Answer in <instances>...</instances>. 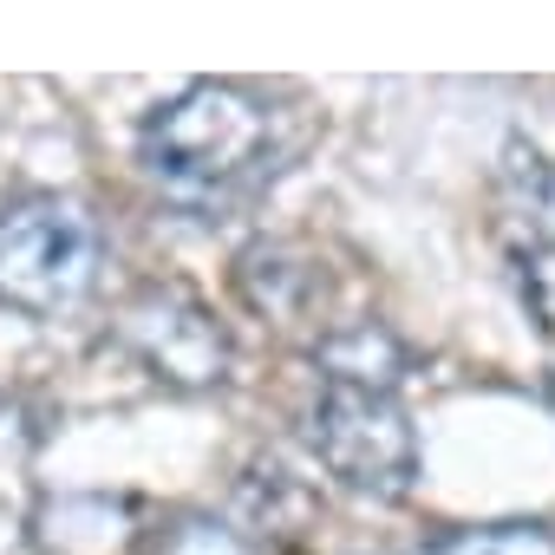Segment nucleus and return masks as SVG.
<instances>
[{
	"label": "nucleus",
	"instance_id": "nucleus-1",
	"mask_svg": "<svg viewBox=\"0 0 555 555\" xmlns=\"http://www.w3.org/2000/svg\"><path fill=\"white\" fill-rule=\"evenodd\" d=\"M138 164L183 203L248 196L274 170V112L235 79H196L144 118Z\"/></svg>",
	"mask_w": 555,
	"mask_h": 555
},
{
	"label": "nucleus",
	"instance_id": "nucleus-5",
	"mask_svg": "<svg viewBox=\"0 0 555 555\" xmlns=\"http://www.w3.org/2000/svg\"><path fill=\"white\" fill-rule=\"evenodd\" d=\"M314 366L327 373V386H373V392H392L399 373H405V347L379 327V321H353L340 334H327L314 347Z\"/></svg>",
	"mask_w": 555,
	"mask_h": 555
},
{
	"label": "nucleus",
	"instance_id": "nucleus-9",
	"mask_svg": "<svg viewBox=\"0 0 555 555\" xmlns=\"http://www.w3.org/2000/svg\"><path fill=\"white\" fill-rule=\"evenodd\" d=\"M151 555H255V542L209 509H183L151 529Z\"/></svg>",
	"mask_w": 555,
	"mask_h": 555
},
{
	"label": "nucleus",
	"instance_id": "nucleus-4",
	"mask_svg": "<svg viewBox=\"0 0 555 555\" xmlns=\"http://www.w3.org/2000/svg\"><path fill=\"white\" fill-rule=\"evenodd\" d=\"M118 340L138 353V366L151 379H164L170 392H209L229 379L235 347L229 327L216 321V308L203 295H190L183 282H144L125 308H118Z\"/></svg>",
	"mask_w": 555,
	"mask_h": 555
},
{
	"label": "nucleus",
	"instance_id": "nucleus-8",
	"mask_svg": "<svg viewBox=\"0 0 555 555\" xmlns=\"http://www.w3.org/2000/svg\"><path fill=\"white\" fill-rule=\"evenodd\" d=\"M412 555H555V529L548 522H477V529H451Z\"/></svg>",
	"mask_w": 555,
	"mask_h": 555
},
{
	"label": "nucleus",
	"instance_id": "nucleus-2",
	"mask_svg": "<svg viewBox=\"0 0 555 555\" xmlns=\"http://www.w3.org/2000/svg\"><path fill=\"white\" fill-rule=\"evenodd\" d=\"M99 268L105 235L86 203L40 190L0 209V308L27 321H60L99 288Z\"/></svg>",
	"mask_w": 555,
	"mask_h": 555
},
{
	"label": "nucleus",
	"instance_id": "nucleus-7",
	"mask_svg": "<svg viewBox=\"0 0 555 555\" xmlns=\"http://www.w3.org/2000/svg\"><path fill=\"white\" fill-rule=\"evenodd\" d=\"M235 282H242L248 308H261L268 321H295L321 295V274L308 261H295V248H248L235 261Z\"/></svg>",
	"mask_w": 555,
	"mask_h": 555
},
{
	"label": "nucleus",
	"instance_id": "nucleus-3",
	"mask_svg": "<svg viewBox=\"0 0 555 555\" xmlns=\"http://www.w3.org/2000/svg\"><path fill=\"white\" fill-rule=\"evenodd\" d=\"M308 444L314 457L360 496H405L418 477V431L392 392L373 386H321L308 412Z\"/></svg>",
	"mask_w": 555,
	"mask_h": 555
},
{
	"label": "nucleus",
	"instance_id": "nucleus-6",
	"mask_svg": "<svg viewBox=\"0 0 555 555\" xmlns=\"http://www.w3.org/2000/svg\"><path fill=\"white\" fill-rule=\"evenodd\" d=\"M34 542L47 555H112L125 542V503L112 496H60L34 516Z\"/></svg>",
	"mask_w": 555,
	"mask_h": 555
},
{
	"label": "nucleus",
	"instance_id": "nucleus-10",
	"mask_svg": "<svg viewBox=\"0 0 555 555\" xmlns=\"http://www.w3.org/2000/svg\"><path fill=\"white\" fill-rule=\"evenodd\" d=\"M509 196H516V216L529 222V235H548L555 242V164H542L535 151L509 164Z\"/></svg>",
	"mask_w": 555,
	"mask_h": 555
}]
</instances>
